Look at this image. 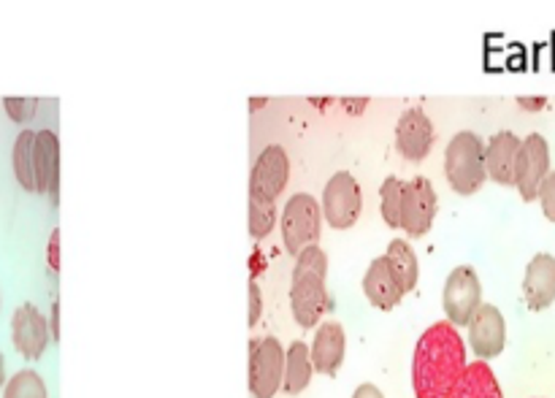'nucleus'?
Here are the masks:
<instances>
[{"mask_svg": "<svg viewBox=\"0 0 555 398\" xmlns=\"http://www.w3.org/2000/svg\"><path fill=\"white\" fill-rule=\"evenodd\" d=\"M49 329H52V342L60 339V304H52V320H49Z\"/></svg>", "mask_w": 555, "mask_h": 398, "instance_id": "obj_32", "label": "nucleus"}, {"mask_svg": "<svg viewBox=\"0 0 555 398\" xmlns=\"http://www.w3.org/2000/svg\"><path fill=\"white\" fill-rule=\"evenodd\" d=\"M466 329H469V347L477 361H493L507 347V323L496 304H482Z\"/></svg>", "mask_w": 555, "mask_h": 398, "instance_id": "obj_12", "label": "nucleus"}, {"mask_svg": "<svg viewBox=\"0 0 555 398\" xmlns=\"http://www.w3.org/2000/svg\"><path fill=\"white\" fill-rule=\"evenodd\" d=\"M363 211L361 184L350 171H336L323 190V220L334 231H350Z\"/></svg>", "mask_w": 555, "mask_h": 398, "instance_id": "obj_6", "label": "nucleus"}, {"mask_svg": "<svg viewBox=\"0 0 555 398\" xmlns=\"http://www.w3.org/2000/svg\"><path fill=\"white\" fill-rule=\"evenodd\" d=\"M49 271L52 274L60 271V231H52V236H49Z\"/></svg>", "mask_w": 555, "mask_h": 398, "instance_id": "obj_29", "label": "nucleus"}, {"mask_svg": "<svg viewBox=\"0 0 555 398\" xmlns=\"http://www.w3.org/2000/svg\"><path fill=\"white\" fill-rule=\"evenodd\" d=\"M11 339H14L16 352L25 361H38L47 352L52 329H49V320L43 318L36 304H22L11 314Z\"/></svg>", "mask_w": 555, "mask_h": 398, "instance_id": "obj_11", "label": "nucleus"}, {"mask_svg": "<svg viewBox=\"0 0 555 398\" xmlns=\"http://www.w3.org/2000/svg\"><path fill=\"white\" fill-rule=\"evenodd\" d=\"M450 398H504V394L488 361H475L469 363L464 380H461Z\"/></svg>", "mask_w": 555, "mask_h": 398, "instance_id": "obj_21", "label": "nucleus"}, {"mask_svg": "<svg viewBox=\"0 0 555 398\" xmlns=\"http://www.w3.org/2000/svg\"><path fill=\"white\" fill-rule=\"evenodd\" d=\"M466 361L464 336L453 323H434L417 339L412 356V390L415 398H450L464 380Z\"/></svg>", "mask_w": 555, "mask_h": 398, "instance_id": "obj_1", "label": "nucleus"}, {"mask_svg": "<svg viewBox=\"0 0 555 398\" xmlns=\"http://www.w3.org/2000/svg\"><path fill=\"white\" fill-rule=\"evenodd\" d=\"M282 244L293 258L304 253V249L314 247L323 231V204L309 193H296L285 204L280 217Z\"/></svg>", "mask_w": 555, "mask_h": 398, "instance_id": "obj_4", "label": "nucleus"}, {"mask_svg": "<svg viewBox=\"0 0 555 398\" xmlns=\"http://www.w3.org/2000/svg\"><path fill=\"white\" fill-rule=\"evenodd\" d=\"M260 314H263V296H260V285L258 280H249V329H255L260 320Z\"/></svg>", "mask_w": 555, "mask_h": 398, "instance_id": "obj_28", "label": "nucleus"}, {"mask_svg": "<svg viewBox=\"0 0 555 398\" xmlns=\"http://www.w3.org/2000/svg\"><path fill=\"white\" fill-rule=\"evenodd\" d=\"M276 226V204L269 201H253L249 198V236L255 242H263Z\"/></svg>", "mask_w": 555, "mask_h": 398, "instance_id": "obj_25", "label": "nucleus"}, {"mask_svg": "<svg viewBox=\"0 0 555 398\" xmlns=\"http://www.w3.org/2000/svg\"><path fill=\"white\" fill-rule=\"evenodd\" d=\"M442 307L448 314V323L455 329H466L477 309L482 307V282L472 266H459L448 274L442 291Z\"/></svg>", "mask_w": 555, "mask_h": 398, "instance_id": "obj_7", "label": "nucleus"}, {"mask_svg": "<svg viewBox=\"0 0 555 398\" xmlns=\"http://www.w3.org/2000/svg\"><path fill=\"white\" fill-rule=\"evenodd\" d=\"M444 174L459 195H475L488 179L486 141L475 130H461L444 150Z\"/></svg>", "mask_w": 555, "mask_h": 398, "instance_id": "obj_3", "label": "nucleus"}, {"mask_svg": "<svg viewBox=\"0 0 555 398\" xmlns=\"http://www.w3.org/2000/svg\"><path fill=\"white\" fill-rule=\"evenodd\" d=\"M325 280H328V255L314 244L298 255L291 280V312L304 331L318 329L323 314L328 312L331 298Z\"/></svg>", "mask_w": 555, "mask_h": 398, "instance_id": "obj_2", "label": "nucleus"}, {"mask_svg": "<svg viewBox=\"0 0 555 398\" xmlns=\"http://www.w3.org/2000/svg\"><path fill=\"white\" fill-rule=\"evenodd\" d=\"M524 298L531 312H545L555 301V258L540 253L531 258L524 277Z\"/></svg>", "mask_w": 555, "mask_h": 398, "instance_id": "obj_17", "label": "nucleus"}, {"mask_svg": "<svg viewBox=\"0 0 555 398\" xmlns=\"http://www.w3.org/2000/svg\"><path fill=\"white\" fill-rule=\"evenodd\" d=\"M36 171L38 193H47L52 204L60 201V139L54 130H38L36 133Z\"/></svg>", "mask_w": 555, "mask_h": 398, "instance_id": "obj_18", "label": "nucleus"}, {"mask_svg": "<svg viewBox=\"0 0 555 398\" xmlns=\"http://www.w3.org/2000/svg\"><path fill=\"white\" fill-rule=\"evenodd\" d=\"M385 258H388L390 266H393V271H396V277H399L404 293L415 291L417 280H421V264H417V255H415V249L410 247V242H406V239H393V242L388 244V253H385Z\"/></svg>", "mask_w": 555, "mask_h": 398, "instance_id": "obj_22", "label": "nucleus"}, {"mask_svg": "<svg viewBox=\"0 0 555 398\" xmlns=\"http://www.w3.org/2000/svg\"><path fill=\"white\" fill-rule=\"evenodd\" d=\"M540 204H542V211H545L547 220L555 222V171H551V177H547L545 184H542Z\"/></svg>", "mask_w": 555, "mask_h": 398, "instance_id": "obj_27", "label": "nucleus"}, {"mask_svg": "<svg viewBox=\"0 0 555 398\" xmlns=\"http://www.w3.org/2000/svg\"><path fill=\"white\" fill-rule=\"evenodd\" d=\"M401 195H404V179L388 177L379 188V211L388 228H401Z\"/></svg>", "mask_w": 555, "mask_h": 398, "instance_id": "obj_23", "label": "nucleus"}, {"mask_svg": "<svg viewBox=\"0 0 555 398\" xmlns=\"http://www.w3.org/2000/svg\"><path fill=\"white\" fill-rule=\"evenodd\" d=\"M312 361H314V372L325 374V377H334L336 372L341 369L347 356V334L339 323H323L314 329V339H312Z\"/></svg>", "mask_w": 555, "mask_h": 398, "instance_id": "obj_15", "label": "nucleus"}, {"mask_svg": "<svg viewBox=\"0 0 555 398\" xmlns=\"http://www.w3.org/2000/svg\"><path fill=\"white\" fill-rule=\"evenodd\" d=\"M36 133L38 130H22L11 150V166H14V177L22 190L27 193H38V171H36Z\"/></svg>", "mask_w": 555, "mask_h": 398, "instance_id": "obj_20", "label": "nucleus"}, {"mask_svg": "<svg viewBox=\"0 0 555 398\" xmlns=\"http://www.w3.org/2000/svg\"><path fill=\"white\" fill-rule=\"evenodd\" d=\"M363 296H366V301L372 304L374 309H379V312H390V309L399 307L401 298L406 296L399 277H396L393 266H390V260L385 258V255L383 258H374L372 266L366 269V274H363Z\"/></svg>", "mask_w": 555, "mask_h": 398, "instance_id": "obj_14", "label": "nucleus"}, {"mask_svg": "<svg viewBox=\"0 0 555 398\" xmlns=\"http://www.w3.org/2000/svg\"><path fill=\"white\" fill-rule=\"evenodd\" d=\"M524 139L513 133V130H502V133L491 136L486 144V163H488V179H493L502 188H515V166H518V152Z\"/></svg>", "mask_w": 555, "mask_h": 398, "instance_id": "obj_16", "label": "nucleus"}, {"mask_svg": "<svg viewBox=\"0 0 555 398\" xmlns=\"http://www.w3.org/2000/svg\"><path fill=\"white\" fill-rule=\"evenodd\" d=\"M287 350L276 336L249 342L247 383L253 398H274L285 383Z\"/></svg>", "mask_w": 555, "mask_h": 398, "instance_id": "obj_5", "label": "nucleus"}, {"mask_svg": "<svg viewBox=\"0 0 555 398\" xmlns=\"http://www.w3.org/2000/svg\"><path fill=\"white\" fill-rule=\"evenodd\" d=\"M3 108H5V114H9L11 123L22 125V123H30V119L36 117L38 101L36 98H5Z\"/></svg>", "mask_w": 555, "mask_h": 398, "instance_id": "obj_26", "label": "nucleus"}, {"mask_svg": "<svg viewBox=\"0 0 555 398\" xmlns=\"http://www.w3.org/2000/svg\"><path fill=\"white\" fill-rule=\"evenodd\" d=\"M437 130H434L431 117L423 108H406L396 123V150L404 161L421 163L431 155Z\"/></svg>", "mask_w": 555, "mask_h": 398, "instance_id": "obj_13", "label": "nucleus"}, {"mask_svg": "<svg viewBox=\"0 0 555 398\" xmlns=\"http://www.w3.org/2000/svg\"><path fill=\"white\" fill-rule=\"evenodd\" d=\"M5 388V361H3V352H0V390Z\"/></svg>", "mask_w": 555, "mask_h": 398, "instance_id": "obj_33", "label": "nucleus"}, {"mask_svg": "<svg viewBox=\"0 0 555 398\" xmlns=\"http://www.w3.org/2000/svg\"><path fill=\"white\" fill-rule=\"evenodd\" d=\"M287 182H291V157H287L285 146H263L249 171V198L276 204V198L285 193Z\"/></svg>", "mask_w": 555, "mask_h": 398, "instance_id": "obj_8", "label": "nucleus"}, {"mask_svg": "<svg viewBox=\"0 0 555 398\" xmlns=\"http://www.w3.org/2000/svg\"><path fill=\"white\" fill-rule=\"evenodd\" d=\"M545 98H518V106L529 108V112H540V108H545Z\"/></svg>", "mask_w": 555, "mask_h": 398, "instance_id": "obj_31", "label": "nucleus"}, {"mask_svg": "<svg viewBox=\"0 0 555 398\" xmlns=\"http://www.w3.org/2000/svg\"><path fill=\"white\" fill-rule=\"evenodd\" d=\"M352 398H385V394L377 388V385L363 383V385H358L356 394H352Z\"/></svg>", "mask_w": 555, "mask_h": 398, "instance_id": "obj_30", "label": "nucleus"}, {"mask_svg": "<svg viewBox=\"0 0 555 398\" xmlns=\"http://www.w3.org/2000/svg\"><path fill=\"white\" fill-rule=\"evenodd\" d=\"M3 398H49V390L41 374L33 369H22L5 383Z\"/></svg>", "mask_w": 555, "mask_h": 398, "instance_id": "obj_24", "label": "nucleus"}, {"mask_svg": "<svg viewBox=\"0 0 555 398\" xmlns=\"http://www.w3.org/2000/svg\"><path fill=\"white\" fill-rule=\"evenodd\" d=\"M439 211V195L431 179L415 177L404 182V195H401V231L410 239H421L431 231Z\"/></svg>", "mask_w": 555, "mask_h": 398, "instance_id": "obj_9", "label": "nucleus"}, {"mask_svg": "<svg viewBox=\"0 0 555 398\" xmlns=\"http://www.w3.org/2000/svg\"><path fill=\"white\" fill-rule=\"evenodd\" d=\"M314 374V361H312V350L304 342H293L287 347V358H285V383H282V390L287 396H298L309 388Z\"/></svg>", "mask_w": 555, "mask_h": 398, "instance_id": "obj_19", "label": "nucleus"}, {"mask_svg": "<svg viewBox=\"0 0 555 398\" xmlns=\"http://www.w3.org/2000/svg\"><path fill=\"white\" fill-rule=\"evenodd\" d=\"M551 177V146L540 133L526 136L515 166V188L524 201H540V190Z\"/></svg>", "mask_w": 555, "mask_h": 398, "instance_id": "obj_10", "label": "nucleus"}]
</instances>
